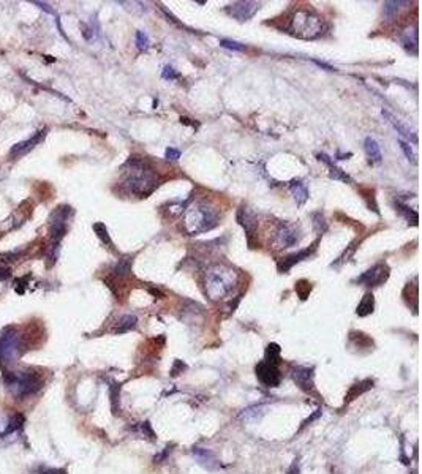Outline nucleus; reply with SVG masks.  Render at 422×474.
Masks as SVG:
<instances>
[{
  "instance_id": "obj_39",
  "label": "nucleus",
  "mask_w": 422,
  "mask_h": 474,
  "mask_svg": "<svg viewBox=\"0 0 422 474\" xmlns=\"http://www.w3.org/2000/svg\"><path fill=\"white\" fill-rule=\"evenodd\" d=\"M165 155H166V158H168V160H179V158H180V152H179L177 149H173V147L166 149Z\"/></svg>"
},
{
  "instance_id": "obj_34",
  "label": "nucleus",
  "mask_w": 422,
  "mask_h": 474,
  "mask_svg": "<svg viewBox=\"0 0 422 474\" xmlns=\"http://www.w3.org/2000/svg\"><path fill=\"white\" fill-rule=\"evenodd\" d=\"M220 46H223L226 49H231V51H237V53H242V51H245V49H247L245 45L233 42V40H222V42H220Z\"/></svg>"
},
{
  "instance_id": "obj_20",
  "label": "nucleus",
  "mask_w": 422,
  "mask_h": 474,
  "mask_svg": "<svg viewBox=\"0 0 422 474\" xmlns=\"http://www.w3.org/2000/svg\"><path fill=\"white\" fill-rule=\"evenodd\" d=\"M138 326V318L135 315H124L114 326V334H127L130 330H135Z\"/></svg>"
},
{
  "instance_id": "obj_19",
  "label": "nucleus",
  "mask_w": 422,
  "mask_h": 474,
  "mask_svg": "<svg viewBox=\"0 0 422 474\" xmlns=\"http://www.w3.org/2000/svg\"><path fill=\"white\" fill-rule=\"evenodd\" d=\"M401 45H403V48L409 54H414V56L417 54V29H416V26L411 30L409 29L405 30L403 35H401Z\"/></svg>"
},
{
  "instance_id": "obj_10",
  "label": "nucleus",
  "mask_w": 422,
  "mask_h": 474,
  "mask_svg": "<svg viewBox=\"0 0 422 474\" xmlns=\"http://www.w3.org/2000/svg\"><path fill=\"white\" fill-rule=\"evenodd\" d=\"M387 277H389V267L383 263H379V264H375L373 267H370L356 280L359 283H364L365 286H378L381 283H384Z\"/></svg>"
},
{
  "instance_id": "obj_24",
  "label": "nucleus",
  "mask_w": 422,
  "mask_h": 474,
  "mask_svg": "<svg viewBox=\"0 0 422 474\" xmlns=\"http://www.w3.org/2000/svg\"><path fill=\"white\" fill-rule=\"evenodd\" d=\"M364 147H365V152L368 155V158L371 161H375V163H379L381 160H383V155H381V149L378 146V143L373 139V138H365L364 141Z\"/></svg>"
},
{
  "instance_id": "obj_13",
  "label": "nucleus",
  "mask_w": 422,
  "mask_h": 474,
  "mask_svg": "<svg viewBox=\"0 0 422 474\" xmlns=\"http://www.w3.org/2000/svg\"><path fill=\"white\" fill-rule=\"evenodd\" d=\"M258 8L259 4L256 2H234L228 7V13L239 21H248L250 18L255 16Z\"/></svg>"
},
{
  "instance_id": "obj_14",
  "label": "nucleus",
  "mask_w": 422,
  "mask_h": 474,
  "mask_svg": "<svg viewBox=\"0 0 422 474\" xmlns=\"http://www.w3.org/2000/svg\"><path fill=\"white\" fill-rule=\"evenodd\" d=\"M237 221H239V225L245 229L248 240H252V237L256 234V229H258V217H256L255 212H252L245 206H242L237 210Z\"/></svg>"
},
{
  "instance_id": "obj_12",
  "label": "nucleus",
  "mask_w": 422,
  "mask_h": 474,
  "mask_svg": "<svg viewBox=\"0 0 422 474\" xmlns=\"http://www.w3.org/2000/svg\"><path fill=\"white\" fill-rule=\"evenodd\" d=\"M316 245H318V242H315L313 245L308 247V248H305V250H299L297 253H293V255H288V256H285V258H281V259L278 261V272H281V274H286L289 269H293L296 264L300 263V261L308 259L311 255L315 253Z\"/></svg>"
},
{
  "instance_id": "obj_27",
  "label": "nucleus",
  "mask_w": 422,
  "mask_h": 474,
  "mask_svg": "<svg viewBox=\"0 0 422 474\" xmlns=\"http://www.w3.org/2000/svg\"><path fill=\"white\" fill-rule=\"evenodd\" d=\"M280 354H281V348L277 345V343H269L267 348H266L264 362L266 364L277 367L280 364Z\"/></svg>"
},
{
  "instance_id": "obj_30",
  "label": "nucleus",
  "mask_w": 422,
  "mask_h": 474,
  "mask_svg": "<svg viewBox=\"0 0 422 474\" xmlns=\"http://www.w3.org/2000/svg\"><path fill=\"white\" fill-rule=\"evenodd\" d=\"M264 409H266L264 406H252V408H248V409H245L242 412V419H245L248 422H258L266 412Z\"/></svg>"
},
{
  "instance_id": "obj_6",
  "label": "nucleus",
  "mask_w": 422,
  "mask_h": 474,
  "mask_svg": "<svg viewBox=\"0 0 422 474\" xmlns=\"http://www.w3.org/2000/svg\"><path fill=\"white\" fill-rule=\"evenodd\" d=\"M234 286L233 270L225 267H215L209 270L207 280H206V292L210 296V299L218 300L223 299L226 294H229Z\"/></svg>"
},
{
  "instance_id": "obj_31",
  "label": "nucleus",
  "mask_w": 422,
  "mask_h": 474,
  "mask_svg": "<svg viewBox=\"0 0 422 474\" xmlns=\"http://www.w3.org/2000/svg\"><path fill=\"white\" fill-rule=\"evenodd\" d=\"M311 220H313V229H315V233L324 234L326 231H327V221H326L324 215L321 214V212H315V214L311 215Z\"/></svg>"
},
{
  "instance_id": "obj_35",
  "label": "nucleus",
  "mask_w": 422,
  "mask_h": 474,
  "mask_svg": "<svg viewBox=\"0 0 422 474\" xmlns=\"http://www.w3.org/2000/svg\"><path fill=\"white\" fill-rule=\"evenodd\" d=\"M398 144H400V149L403 150V154H405V157L411 161V163H417V160H416V154L413 152V149L409 147V144L408 143H405L403 139H398Z\"/></svg>"
},
{
  "instance_id": "obj_16",
  "label": "nucleus",
  "mask_w": 422,
  "mask_h": 474,
  "mask_svg": "<svg viewBox=\"0 0 422 474\" xmlns=\"http://www.w3.org/2000/svg\"><path fill=\"white\" fill-rule=\"evenodd\" d=\"M293 379L296 381V384L304 389L307 392H311L315 389L313 384V368L308 367H296L293 370Z\"/></svg>"
},
{
  "instance_id": "obj_4",
  "label": "nucleus",
  "mask_w": 422,
  "mask_h": 474,
  "mask_svg": "<svg viewBox=\"0 0 422 474\" xmlns=\"http://www.w3.org/2000/svg\"><path fill=\"white\" fill-rule=\"evenodd\" d=\"M185 231L190 234H199L206 233L218 223V214L214 207H210L206 203H198L192 206L185 214Z\"/></svg>"
},
{
  "instance_id": "obj_26",
  "label": "nucleus",
  "mask_w": 422,
  "mask_h": 474,
  "mask_svg": "<svg viewBox=\"0 0 422 474\" xmlns=\"http://www.w3.org/2000/svg\"><path fill=\"white\" fill-rule=\"evenodd\" d=\"M24 423H26L24 414H21V412H16V414H13L12 417H10L8 425H7L5 431L2 433V438L7 436V435H12V433H15V431H19L24 427Z\"/></svg>"
},
{
  "instance_id": "obj_18",
  "label": "nucleus",
  "mask_w": 422,
  "mask_h": 474,
  "mask_svg": "<svg viewBox=\"0 0 422 474\" xmlns=\"http://www.w3.org/2000/svg\"><path fill=\"white\" fill-rule=\"evenodd\" d=\"M383 116H384V117L387 119V122H389L390 125H392V127H394V128L397 130V132H398V133H400L401 136H405V138H408V139H411V141H413L414 144H417V136H416V133H413V132H411V130H409V128L406 127V125H403V124H401L398 119H395V117H394L392 114L389 113L387 109H383Z\"/></svg>"
},
{
  "instance_id": "obj_3",
  "label": "nucleus",
  "mask_w": 422,
  "mask_h": 474,
  "mask_svg": "<svg viewBox=\"0 0 422 474\" xmlns=\"http://www.w3.org/2000/svg\"><path fill=\"white\" fill-rule=\"evenodd\" d=\"M73 215V209L70 206H60L57 207L51 215H49V237H51V245H49V266H53L60 250V242L65 237L68 229V220Z\"/></svg>"
},
{
  "instance_id": "obj_22",
  "label": "nucleus",
  "mask_w": 422,
  "mask_h": 474,
  "mask_svg": "<svg viewBox=\"0 0 422 474\" xmlns=\"http://www.w3.org/2000/svg\"><path fill=\"white\" fill-rule=\"evenodd\" d=\"M373 308H375V297H373L371 292H367V294L362 297V300H360V304L357 305V308H356V315L360 316V318L368 316V315L373 313Z\"/></svg>"
},
{
  "instance_id": "obj_23",
  "label": "nucleus",
  "mask_w": 422,
  "mask_h": 474,
  "mask_svg": "<svg viewBox=\"0 0 422 474\" xmlns=\"http://www.w3.org/2000/svg\"><path fill=\"white\" fill-rule=\"evenodd\" d=\"M289 188H291V193L294 195L296 203H297L299 206H304L305 201L308 199V190H307V187H305L302 182H300V180H293V182H291V185H289Z\"/></svg>"
},
{
  "instance_id": "obj_9",
  "label": "nucleus",
  "mask_w": 422,
  "mask_h": 474,
  "mask_svg": "<svg viewBox=\"0 0 422 474\" xmlns=\"http://www.w3.org/2000/svg\"><path fill=\"white\" fill-rule=\"evenodd\" d=\"M48 135V128H43L37 132L32 138L27 139V141H21V143H18L12 147L10 150V158H21L24 155H27L30 150H34L38 144H42L45 138Z\"/></svg>"
},
{
  "instance_id": "obj_25",
  "label": "nucleus",
  "mask_w": 422,
  "mask_h": 474,
  "mask_svg": "<svg viewBox=\"0 0 422 474\" xmlns=\"http://www.w3.org/2000/svg\"><path fill=\"white\" fill-rule=\"evenodd\" d=\"M132 264H133V258L132 256H124L117 261V264L114 266L113 272L114 275L119 277V278H124L127 275H130V272H132Z\"/></svg>"
},
{
  "instance_id": "obj_38",
  "label": "nucleus",
  "mask_w": 422,
  "mask_h": 474,
  "mask_svg": "<svg viewBox=\"0 0 422 474\" xmlns=\"http://www.w3.org/2000/svg\"><path fill=\"white\" fill-rule=\"evenodd\" d=\"M21 251H8V253H2L0 255V263H15L19 258H21Z\"/></svg>"
},
{
  "instance_id": "obj_44",
  "label": "nucleus",
  "mask_w": 422,
  "mask_h": 474,
  "mask_svg": "<svg viewBox=\"0 0 422 474\" xmlns=\"http://www.w3.org/2000/svg\"><path fill=\"white\" fill-rule=\"evenodd\" d=\"M297 472H299V468H297V463L294 461L293 466H291V469H289V474H297Z\"/></svg>"
},
{
  "instance_id": "obj_36",
  "label": "nucleus",
  "mask_w": 422,
  "mask_h": 474,
  "mask_svg": "<svg viewBox=\"0 0 422 474\" xmlns=\"http://www.w3.org/2000/svg\"><path fill=\"white\" fill-rule=\"evenodd\" d=\"M119 394H120V386L114 382V384L111 386V406H113L114 414H117V411H119Z\"/></svg>"
},
{
  "instance_id": "obj_37",
  "label": "nucleus",
  "mask_w": 422,
  "mask_h": 474,
  "mask_svg": "<svg viewBox=\"0 0 422 474\" xmlns=\"http://www.w3.org/2000/svg\"><path fill=\"white\" fill-rule=\"evenodd\" d=\"M136 43H138V48L141 49V51H146V49L149 48V45H150L147 34L141 32V30H139V32L136 34Z\"/></svg>"
},
{
  "instance_id": "obj_28",
  "label": "nucleus",
  "mask_w": 422,
  "mask_h": 474,
  "mask_svg": "<svg viewBox=\"0 0 422 474\" xmlns=\"http://www.w3.org/2000/svg\"><path fill=\"white\" fill-rule=\"evenodd\" d=\"M397 210H398V214H400L401 217H405V220L408 221V223L411 221L413 225H417L419 215H417L416 210H413L411 207H408L406 204H401V203H397Z\"/></svg>"
},
{
  "instance_id": "obj_17",
  "label": "nucleus",
  "mask_w": 422,
  "mask_h": 474,
  "mask_svg": "<svg viewBox=\"0 0 422 474\" xmlns=\"http://www.w3.org/2000/svg\"><path fill=\"white\" fill-rule=\"evenodd\" d=\"M318 160H321L323 163H326L327 166H329V177L330 179H334V180H341V182H346V184H351L353 180H351V177L345 173V171H341L340 168H337L335 165H334V161H332V158H330L329 155H326V154H318Z\"/></svg>"
},
{
  "instance_id": "obj_43",
  "label": "nucleus",
  "mask_w": 422,
  "mask_h": 474,
  "mask_svg": "<svg viewBox=\"0 0 422 474\" xmlns=\"http://www.w3.org/2000/svg\"><path fill=\"white\" fill-rule=\"evenodd\" d=\"M42 474H67L65 469H46Z\"/></svg>"
},
{
  "instance_id": "obj_33",
  "label": "nucleus",
  "mask_w": 422,
  "mask_h": 474,
  "mask_svg": "<svg viewBox=\"0 0 422 474\" xmlns=\"http://www.w3.org/2000/svg\"><path fill=\"white\" fill-rule=\"evenodd\" d=\"M294 289L297 292V296L302 300H305L308 297V294H310V291H311V285L308 283L307 280H300V281H297V283H296Z\"/></svg>"
},
{
  "instance_id": "obj_21",
  "label": "nucleus",
  "mask_w": 422,
  "mask_h": 474,
  "mask_svg": "<svg viewBox=\"0 0 422 474\" xmlns=\"http://www.w3.org/2000/svg\"><path fill=\"white\" fill-rule=\"evenodd\" d=\"M371 387H373V381H371V379H365V381L357 382V384L351 386V389L348 390V394H346V397H345V401H346V403L353 401V400L357 398L359 395L365 394V392L370 390Z\"/></svg>"
},
{
  "instance_id": "obj_15",
  "label": "nucleus",
  "mask_w": 422,
  "mask_h": 474,
  "mask_svg": "<svg viewBox=\"0 0 422 474\" xmlns=\"http://www.w3.org/2000/svg\"><path fill=\"white\" fill-rule=\"evenodd\" d=\"M192 453H193V457L198 460L199 465L206 468L207 471H217L220 468V461L217 460V457L210 450H207L204 447H193Z\"/></svg>"
},
{
  "instance_id": "obj_40",
  "label": "nucleus",
  "mask_w": 422,
  "mask_h": 474,
  "mask_svg": "<svg viewBox=\"0 0 422 474\" xmlns=\"http://www.w3.org/2000/svg\"><path fill=\"white\" fill-rule=\"evenodd\" d=\"M163 78H165V79H176V78H177L176 70H174L173 67H165V70H163Z\"/></svg>"
},
{
  "instance_id": "obj_42",
  "label": "nucleus",
  "mask_w": 422,
  "mask_h": 474,
  "mask_svg": "<svg viewBox=\"0 0 422 474\" xmlns=\"http://www.w3.org/2000/svg\"><path fill=\"white\" fill-rule=\"evenodd\" d=\"M313 62L318 65V67H321V68H324V70H327V72H334V67L332 65H327V64H324V62H321V60H313Z\"/></svg>"
},
{
  "instance_id": "obj_32",
  "label": "nucleus",
  "mask_w": 422,
  "mask_h": 474,
  "mask_svg": "<svg viewBox=\"0 0 422 474\" xmlns=\"http://www.w3.org/2000/svg\"><path fill=\"white\" fill-rule=\"evenodd\" d=\"M405 4L406 2H384V16L389 19V21H392L398 13V7L405 5Z\"/></svg>"
},
{
  "instance_id": "obj_11",
  "label": "nucleus",
  "mask_w": 422,
  "mask_h": 474,
  "mask_svg": "<svg viewBox=\"0 0 422 474\" xmlns=\"http://www.w3.org/2000/svg\"><path fill=\"white\" fill-rule=\"evenodd\" d=\"M255 371H256L258 379L263 382L266 387H277L280 384L281 376H280V371H278L277 367L270 365V364H266V362L263 360V362H259V364L256 365Z\"/></svg>"
},
{
  "instance_id": "obj_7",
  "label": "nucleus",
  "mask_w": 422,
  "mask_h": 474,
  "mask_svg": "<svg viewBox=\"0 0 422 474\" xmlns=\"http://www.w3.org/2000/svg\"><path fill=\"white\" fill-rule=\"evenodd\" d=\"M323 23L316 15L308 12H299L293 19V34L300 38H316L321 35Z\"/></svg>"
},
{
  "instance_id": "obj_1",
  "label": "nucleus",
  "mask_w": 422,
  "mask_h": 474,
  "mask_svg": "<svg viewBox=\"0 0 422 474\" xmlns=\"http://www.w3.org/2000/svg\"><path fill=\"white\" fill-rule=\"evenodd\" d=\"M124 168H127L124 187L127 188L128 193H133L139 198H147L157 188L158 184L155 173L147 165L146 160L130 157Z\"/></svg>"
},
{
  "instance_id": "obj_5",
  "label": "nucleus",
  "mask_w": 422,
  "mask_h": 474,
  "mask_svg": "<svg viewBox=\"0 0 422 474\" xmlns=\"http://www.w3.org/2000/svg\"><path fill=\"white\" fill-rule=\"evenodd\" d=\"M26 340L16 327L8 326L0 334V368L16 364L26 352Z\"/></svg>"
},
{
  "instance_id": "obj_8",
  "label": "nucleus",
  "mask_w": 422,
  "mask_h": 474,
  "mask_svg": "<svg viewBox=\"0 0 422 474\" xmlns=\"http://www.w3.org/2000/svg\"><path fill=\"white\" fill-rule=\"evenodd\" d=\"M300 239L299 231L289 223H281L278 226V229L275 231V239L274 244L277 245V248H288L296 245Z\"/></svg>"
},
{
  "instance_id": "obj_29",
  "label": "nucleus",
  "mask_w": 422,
  "mask_h": 474,
  "mask_svg": "<svg viewBox=\"0 0 422 474\" xmlns=\"http://www.w3.org/2000/svg\"><path fill=\"white\" fill-rule=\"evenodd\" d=\"M94 231L97 233L98 239L102 240L105 245H108L109 248H113V240H111V236H109L108 228H106V225H105V223H102V221H98V223H95V225H94Z\"/></svg>"
},
{
  "instance_id": "obj_41",
  "label": "nucleus",
  "mask_w": 422,
  "mask_h": 474,
  "mask_svg": "<svg viewBox=\"0 0 422 474\" xmlns=\"http://www.w3.org/2000/svg\"><path fill=\"white\" fill-rule=\"evenodd\" d=\"M12 277V272H10L8 267H0V281H5Z\"/></svg>"
},
{
  "instance_id": "obj_2",
  "label": "nucleus",
  "mask_w": 422,
  "mask_h": 474,
  "mask_svg": "<svg viewBox=\"0 0 422 474\" xmlns=\"http://www.w3.org/2000/svg\"><path fill=\"white\" fill-rule=\"evenodd\" d=\"M2 371L7 389L18 400L34 395L43 387V379L35 371H10L7 368Z\"/></svg>"
}]
</instances>
